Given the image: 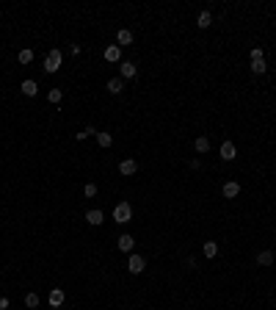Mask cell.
<instances>
[{"mask_svg":"<svg viewBox=\"0 0 276 310\" xmlns=\"http://www.w3.org/2000/svg\"><path fill=\"white\" fill-rule=\"evenodd\" d=\"M218 155H221V161H224V163H232L235 158H238V147H235V142H230V139H224V142H221Z\"/></svg>","mask_w":276,"mask_h":310,"instance_id":"6","label":"cell"},{"mask_svg":"<svg viewBox=\"0 0 276 310\" xmlns=\"http://www.w3.org/2000/svg\"><path fill=\"white\" fill-rule=\"evenodd\" d=\"M273 260H276L273 249H260L257 252V266H273Z\"/></svg>","mask_w":276,"mask_h":310,"instance_id":"17","label":"cell"},{"mask_svg":"<svg viewBox=\"0 0 276 310\" xmlns=\"http://www.w3.org/2000/svg\"><path fill=\"white\" fill-rule=\"evenodd\" d=\"M61 67H64V53L58 50V48H52V50L44 56L42 69H44V75H56V72H61Z\"/></svg>","mask_w":276,"mask_h":310,"instance_id":"1","label":"cell"},{"mask_svg":"<svg viewBox=\"0 0 276 310\" xmlns=\"http://www.w3.org/2000/svg\"><path fill=\"white\" fill-rule=\"evenodd\" d=\"M119 174L122 178H136L138 174V161L136 158H125V161H119Z\"/></svg>","mask_w":276,"mask_h":310,"instance_id":"10","label":"cell"},{"mask_svg":"<svg viewBox=\"0 0 276 310\" xmlns=\"http://www.w3.org/2000/svg\"><path fill=\"white\" fill-rule=\"evenodd\" d=\"M119 78H122V80H133V78H138V64L130 61V58H125V61L119 64Z\"/></svg>","mask_w":276,"mask_h":310,"instance_id":"5","label":"cell"},{"mask_svg":"<svg viewBox=\"0 0 276 310\" xmlns=\"http://www.w3.org/2000/svg\"><path fill=\"white\" fill-rule=\"evenodd\" d=\"M240 191H243V186H240L238 180H227V183L221 186V194H224V200H238Z\"/></svg>","mask_w":276,"mask_h":310,"instance_id":"11","label":"cell"},{"mask_svg":"<svg viewBox=\"0 0 276 310\" xmlns=\"http://www.w3.org/2000/svg\"><path fill=\"white\" fill-rule=\"evenodd\" d=\"M116 249L130 255L133 249H136V236H133V233H122V236L116 238Z\"/></svg>","mask_w":276,"mask_h":310,"instance_id":"9","label":"cell"},{"mask_svg":"<svg viewBox=\"0 0 276 310\" xmlns=\"http://www.w3.org/2000/svg\"><path fill=\"white\" fill-rule=\"evenodd\" d=\"M20 92H22L25 97H31V100H33V97L39 95V80H36V78H25V80L20 83Z\"/></svg>","mask_w":276,"mask_h":310,"instance_id":"12","label":"cell"},{"mask_svg":"<svg viewBox=\"0 0 276 310\" xmlns=\"http://www.w3.org/2000/svg\"><path fill=\"white\" fill-rule=\"evenodd\" d=\"M114 222L116 225H130L133 222V202H127V200L116 202L114 205Z\"/></svg>","mask_w":276,"mask_h":310,"instance_id":"2","label":"cell"},{"mask_svg":"<svg viewBox=\"0 0 276 310\" xmlns=\"http://www.w3.org/2000/svg\"><path fill=\"white\" fill-rule=\"evenodd\" d=\"M193 150H196L199 155H207L210 153V139L207 136H196L193 139Z\"/></svg>","mask_w":276,"mask_h":310,"instance_id":"20","label":"cell"},{"mask_svg":"<svg viewBox=\"0 0 276 310\" xmlns=\"http://www.w3.org/2000/svg\"><path fill=\"white\" fill-rule=\"evenodd\" d=\"M116 45H119L122 50L133 48V45H136V33H133L130 28H119V31H116Z\"/></svg>","mask_w":276,"mask_h":310,"instance_id":"8","label":"cell"},{"mask_svg":"<svg viewBox=\"0 0 276 310\" xmlns=\"http://www.w3.org/2000/svg\"><path fill=\"white\" fill-rule=\"evenodd\" d=\"M188 166H191L193 172H202V166H204V163H202V158H191V161H188Z\"/></svg>","mask_w":276,"mask_h":310,"instance_id":"26","label":"cell"},{"mask_svg":"<svg viewBox=\"0 0 276 310\" xmlns=\"http://www.w3.org/2000/svg\"><path fill=\"white\" fill-rule=\"evenodd\" d=\"M97 144L102 150H111V147H114V133H111V130H99L97 133Z\"/></svg>","mask_w":276,"mask_h":310,"instance_id":"18","label":"cell"},{"mask_svg":"<svg viewBox=\"0 0 276 310\" xmlns=\"http://www.w3.org/2000/svg\"><path fill=\"white\" fill-rule=\"evenodd\" d=\"M127 86H125V80L122 78H108V83H105V92H108V95H122V92H125Z\"/></svg>","mask_w":276,"mask_h":310,"instance_id":"15","label":"cell"},{"mask_svg":"<svg viewBox=\"0 0 276 310\" xmlns=\"http://www.w3.org/2000/svg\"><path fill=\"white\" fill-rule=\"evenodd\" d=\"M80 50H83L80 45H69V53H72V56H80Z\"/></svg>","mask_w":276,"mask_h":310,"instance_id":"28","label":"cell"},{"mask_svg":"<svg viewBox=\"0 0 276 310\" xmlns=\"http://www.w3.org/2000/svg\"><path fill=\"white\" fill-rule=\"evenodd\" d=\"M127 272L130 274H144L146 272V258L144 255H138V252H130V258H127Z\"/></svg>","mask_w":276,"mask_h":310,"instance_id":"3","label":"cell"},{"mask_svg":"<svg viewBox=\"0 0 276 310\" xmlns=\"http://www.w3.org/2000/svg\"><path fill=\"white\" fill-rule=\"evenodd\" d=\"M86 222H89L91 227H99L105 222V213H102V208H89L86 210Z\"/></svg>","mask_w":276,"mask_h":310,"instance_id":"14","label":"cell"},{"mask_svg":"<svg viewBox=\"0 0 276 310\" xmlns=\"http://www.w3.org/2000/svg\"><path fill=\"white\" fill-rule=\"evenodd\" d=\"M11 307V299L9 296H0V310H9Z\"/></svg>","mask_w":276,"mask_h":310,"instance_id":"27","label":"cell"},{"mask_svg":"<svg viewBox=\"0 0 276 310\" xmlns=\"http://www.w3.org/2000/svg\"><path fill=\"white\" fill-rule=\"evenodd\" d=\"M268 67H271V64H268L265 58H260V61H249L251 75H265V72H268Z\"/></svg>","mask_w":276,"mask_h":310,"instance_id":"21","label":"cell"},{"mask_svg":"<svg viewBox=\"0 0 276 310\" xmlns=\"http://www.w3.org/2000/svg\"><path fill=\"white\" fill-rule=\"evenodd\" d=\"M99 194V186L97 183H86L83 186V197H89V200H91V197H97Z\"/></svg>","mask_w":276,"mask_h":310,"instance_id":"25","label":"cell"},{"mask_svg":"<svg viewBox=\"0 0 276 310\" xmlns=\"http://www.w3.org/2000/svg\"><path fill=\"white\" fill-rule=\"evenodd\" d=\"M202 252H204V258H207V260H215V258H218V241H213V238L204 241L202 244Z\"/></svg>","mask_w":276,"mask_h":310,"instance_id":"16","label":"cell"},{"mask_svg":"<svg viewBox=\"0 0 276 310\" xmlns=\"http://www.w3.org/2000/svg\"><path fill=\"white\" fill-rule=\"evenodd\" d=\"M61 100H64V89L52 86V89L47 92V105H61Z\"/></svg>","mask_w":276,"mask_h":310,"instance_id":"22","label":"cell"},{"mask_svg":"<svg viewBox=\"0 0 276 310\" xmlns=\"http://www.w3.org/2000/svg\"><path fill=\"white\" fill-rule=\"evenodd\" d=\"M17 61H20L22 67H28V64H33V50H31V48H22L20 53H17Z\"/></svg>","mask_w":276,"mask_h":310,"instance_id":"23","label":"cell"},{"mask_svg":"<svg viewBox=\"0 0 276 310\" xmlns=\"http://www.w3.org/2000/svg\"><path fill=\"white\" fill-rule=\"evenodd\" d=\"M102 58H105V61H108V64H122V61H125V53H122V48H119V45H105V50H102Z\"/></svg>","mask_w":276,"mask_h":310,"instance_id":"4","label":"cell"},{"mask_svg":"<svg viewBox=\"0 0 276 310\" xmlns=\"http://www.w3.org/2000/svg\"><path fill=\"white\" fill-rule=\"evenodd\" d=\"M260 58H265V48H260V45H254V48L249 50V61H260Z\"/></svg>","mask_w":276,"mask_h":310,"instance_id":"24","label":"cell"},{"mask_svg":"<svg viewBox=\"0 0 276 310\" xmlns=\"http://www.w3.org/2000/svg\"><path fill=\"white\" fill-rule=\"evenodd\" d=\"M64 302H67V291H64V288H50V291H47V305H50V307H64Z\"/></svg>","mask_w":276,"mask_h":310,"instance_id":"7","label":"cell"},{"mask_svg":"<svg viewBox=\"0 0 276 310\" xmlns=\"http://www.w3.org/2000/svg\"><path fill=\"white\" fill-rule=\"evenodd\" d=\"M210 25H213V11H210V9H202V11L196 14V28H199V31H207Z\"/></svg>","mask_w":276,"mask_h":310,"instance_id":"13","label":"cell"},{"mask_svg":"<svg viewBox=\"0 0 276 310\" xmlns=\"http://www.w3.org/2000/svg\"><path fill=\"white\" fill-rule=\"evenodd\" d=\"M39 302H42V296H39L36 291H28V294L22 296V305H25L28 310H36V307H39Z\"/></svg>","mask_w":276,"mask_h":310,"instance_id":"19","label":"cell"}]
</instances>
